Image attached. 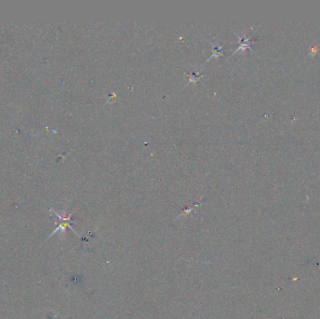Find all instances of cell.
I'll return each instance as SVG.
<instances>
[{
    "label": "cell",
    "instance_id": "obj_1",
    "mask_svg": "<svg viewBox=\"0 0 320 319\" xmlns=\"http://www.w3.org/2000/svg\"><path fill=\"white\" fill-rule=\"evenodd\" d=\"M238 36V39H239V41H240V47L236 50V51L234 52V53H238L239 51H244L245 49H251L250 47V39H248V37H241L239 36L238 34H236Z\"/></svg>",
    "mask_w": 320,
    "mask_h": 319
},
{
    "label": "cell",
    "instance_id": "obj_2",
    "mask_svg": "<svg viewBox=\"0 0 320 319\" xmlns=\"http://www.w3.org/2000/svg\"><path fill=\"white\" fill-rule=\"evenodd\" d=\"M222 51H221V47H219V46H217V47H213V56L212 57H218L222 55Z\"/></svg>",
    "mask_w": 320,
    "mask_h": 319
},
{
    "label": "cell",
    "instance_id": "obj_3",
    "mask_svg": "<svg viewBox=\"0 0 320 319\" xmlns=\"http://www.w3.org/2000/svg\"><path fill=\"white\" fill-rule=\"evenodd\" d=\"M318 52V46L317 45H313L310 49V52H309V55L311 56H314L317 54V53Z\"/></svg>",
    "mask_w": 320,
    "mask_h": 319
}]
</instances>
